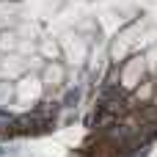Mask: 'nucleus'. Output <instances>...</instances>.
I'll return each mask as SVG.
<instances>
[{
	"label": "nucleus",
	"mask_w": 157,
	"mask_h": 157,
	"mask_svg": "<svg viewBox=\"0 0 157 157\" xmlns=\"http://www.w3.org/2000/svg\"><path fill=\"white\" fill-rule=\"evenodd\" d=\"M14 119H17V116H11L8 110H0V130H8V127L14 124Z\"/></svg>",
	"instance_id": "obj_1"
}]
</instances>
